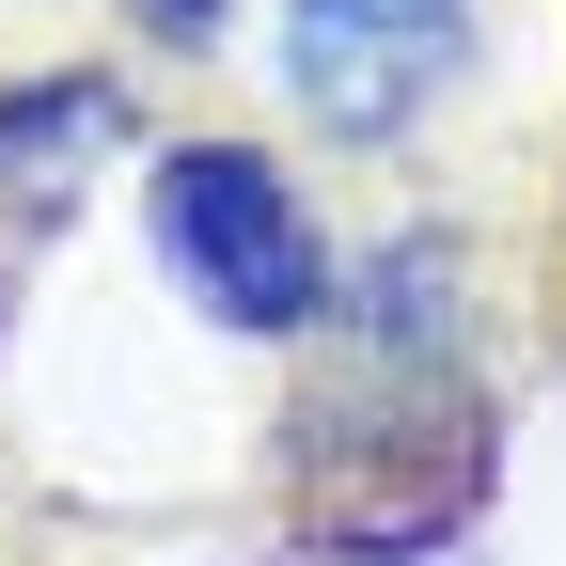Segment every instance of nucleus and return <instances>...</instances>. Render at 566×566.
Masks as SVG:
<instances>
[{"mask_svg":"<svg viewBox=\"0 0 566 566\" xmlns=\"http://www.w3.org/2000/svg\"><path fill=\"white\" fill-rule=\"evenodd\" d=\"M158 252L205 315L237 331H300L331 300V268L300 237V205H283V174L252 158V142H189V158H158Z\"/></svg>","mask_w":566,"mask_h":566,"instance_id":"1","label":"nucleus"},{"mask_svg":"<svg viewBox=\"0 0 566 566\" xmlns=\"http://www.w3.org/2000/svg\"><path fill=\"white\" fill-rule=\"evenodd\" d=\"M441 63H457V0H300V111L346 142H394Z\"/></svg>","mask_w":566,"mask_h":566,"instance_id":"2","label":"nucleus"},{"mask_svg":"<svg viewBox=\"0 0 566 566\" xmlns=\"http://www.w3.org/2000/svg\"><path fill=\"white\" fill-rule=\"evenodd\" d=\"M95 142H111V80H48V95H0V237H32L80 205L95 174Z\"/></svg>","mask_w":566,"mask_h":566,"instance_id":"3","label":"nucleus"},{"mask_svg":"<svg viewBox=\"0 0 566 566\" xmlns=\"http://www.w3.org/2000/svg\"><path fill=\"white\" fill-rule=\"evenodd\" d=\"M142 17H158V32H189V48H205V32H221V0H142Z\"/></svg>","mask_w":566,"mask_h":566,"instance_id":"4","label":"nucleus"}]
</instances>
